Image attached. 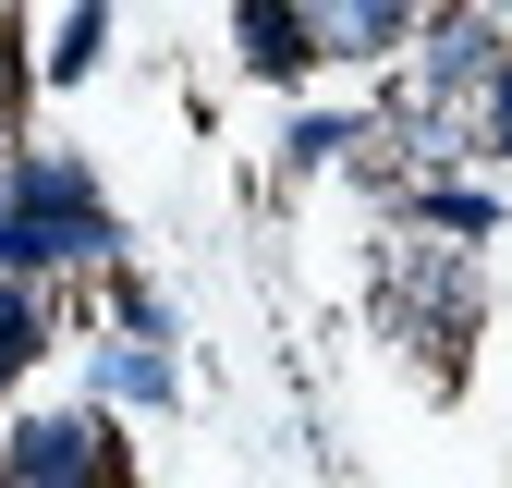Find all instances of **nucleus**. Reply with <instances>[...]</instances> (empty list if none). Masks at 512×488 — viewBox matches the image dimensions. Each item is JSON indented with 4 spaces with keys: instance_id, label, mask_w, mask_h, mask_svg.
Returning <instances> with one entry per match:
<instances>
[{
    "instance_id": "1",
    "label": "nucleus",
    "mask_w": 512,
    "mask_h": 488,
    "mask_svg": "<svg viewBox=\"0 0 512 488\" xmlns=\"http://www.w3.org/2000/svg\"><path fill=\"white\" fill-rule=\"evenodd\" d=\"M110 244H122V232H110V208H98L86 159H13V196H0V281L110 257Z\"/></svg>"
},
{
    "instance_id": "2",
    "label": "nucleus",
    "mask_w": 512,
    "mask_h": 488,
    "mask_svg": "<svg viewBox=\"0 0 512 488\" xmlns=\"http://www.w3.org/2000/svg\"><path fill=\"white\" fill-rule=\"evenodd\" d=\"M0 476H13V488H110L122 452H110L98 415H25L13 452H0Z\"/></svg>"
},
{
    "instance_id": "3",
    "label": "nucleus",
    "mask_w": 512,
    "mask_h": 488,
    "mask_svg": "<svg viewBox=\"0 0 512 488\" xmlns=\"http://www.w3.org/2000/svg\"><path fill=\"white\" fill-rule=\"evenodd\" d=\"M415 74H427V98H415V110H452V98H476V86L500 74V37H488V13H439Z\"/></svg>"
},
{
    "instance_id": "4",
    "label": "nucleus",
    "mask_w": 512,
    "mask_h": 488,
    "mask_svg": "<svg viewBox=\"0 0 512 488\" xmlns=\"http://www.w3.org/2000/svg\"><path fill=\"white\" fill-rule=\"evenodd\" d=\"M232 37H244V74H269V86H293L305 61H317L305 0H232Z\"/></svg>"
},
{
    "instance_id": "5",
    "label": "nucleus",
    "mask_w": 512,
    "mask_h": 488,
    "mask_svg": "<svg viewBox=\"0 0 512 488\" xmlns=\"http://www.w3.org/2000/svg\"><path fill=\"white\" fill-rule=\"evenodd\" d=\"M415 13H427V0H305L317 49H342V61H378V49H403V37H415Z\"/></svg>"
},
{
    "instance_id": "6",
    "label": "nucleus",
    "mask_w": 512,
    "mask_h": 488,
    "mask_svg": "<svg viewBox=\"0 0 512 488\" xmlns=\"http://www.w3.org/2000/svg\"><path fill=\"white\" fill-rule=\"evenodd\" d=\"M98 391H110V403H171V354H159V342H135V330H122V342L98 354Z\"/></svg>"
},
{
    "instance_id": "7",
    "label": "nucleus",
    "mask_w": 512,
    "mask_h": 488,
    "mask_svg": "<svg viewBox=\"0 0 512 488\" xmlns=\"http://www.w3.org/2000/svg\"><path fill=\"white\" fill-rule=\"evenodd\" d=\"M37 342H49V305H37L25 281H0V391H13L25 366H37Z\"/></svg>"
},
{
    "instance_id": "8",
    "label": "nucleus",
    "mask_w": 512,
    "mask_h": 488,
    "mask_svg": "<svg viewBox=\"0 0 512 488\" xmlns=\"http://www.w3.org/2000/svg\"><path fill=\"white\" fill-rule=\"evenodd\" d=\"M98 49H110V0H74V13H61V37H49V74H61V86H86V74H98Z\"/></svg>"
},
{
    "instance_id": "9",
    "label": "nucleus",
    "mask_w": 512,
    "mask_h": 488,
    "mask_svg": "<svg viewBox=\"0 0 512 488\" xmlns=\"http://www.w3.org/2000/svg\"><path fill=\"white\" fill-rule=\"evenodd\" d=\"M427 220L439 232H500V208L476 196V183H427Z\"/></svg>"
},
{
    "instance_id": "10",
    "label": "nucleus",
    "mask_w": 512,
    "mask_h": 488,
    "mask_svg": "<svg viewBox=\"0 0 512 488\" xmlns=\"http://www.w3.org/2000/svg\"><path fill=\"white\" fill-rule=\"evenodd\" d=\"M354 147V122H293V171H317V159H342Z\"/></svg>"
},
{
    "instance_id": "11",
    "label": "nucleus",
    "mask_w": 512,
    "mask_h": 488,
    "mask_svg": "<svg viewBox=\"0 0 512 488\" xmlns=\"http://www.w3.org/2000/svg\"><path fill=\"white\" fill-rule=\"evenodd\" d=\"M488 147L512 159V61H500V74H488Z\"/></svg>"
},
{
    "instance_id": "12",
    "label": "nucleus",
    "mask_w": 512,
    "mask_h": 488,
    "mask_svg": "<svg viewBox=\"0 0 512 488\" xmlns=\"http://www.w3.org/2000/svg\"><path fill=\"white\" fill-rule=\"evenodd\" d=\"M13 86H25V74H13V49H0V110H13Z\"/></svg>"
},
{
    "instance_id": "13",
    "label": "nucleus",
    "mask_w": 512,
    "mask_h": 488,
    "mask_svg": "<svg viewBox=\"0 0 512 488\" xmlns=\"http://www.w3.org/2000/svg\"><path fill=\"white\" fill-rule=\"evenodd\" d=\"M488 13H512V0H488Z\"/></svg>"
}]
</instances>
